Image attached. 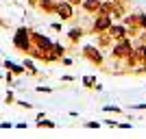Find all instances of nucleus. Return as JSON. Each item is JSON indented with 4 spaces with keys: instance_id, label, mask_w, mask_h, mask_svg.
Wrapping results in <instances>:
<instances>
[{
    "instance_id": "6e6552de",
    "label": "nucleus",
    "mask_w": 146,
    "mask_h": 139,
    "mask_svg": "<svg viewBox=\"0 0 146 139\" xmlns=\"http://www.w3.org/2000/svg\"><path fill=\"white\" fill-rule=\"evenodd\" d=\"M111 33H113V35H116V37H122V35H124V30H122V28H113V30H111Z\"/></svg>"
},
{
    "instance_id": "f03ea898",
    "label": "nucleus",
    "mask_w": 146,
    "mask_h": 139,
    "mask_svg": "<svg viewBox=\"0 0 146 139\" xmlns=\"http://www.w3.org/2000/svg\"><path fill=\"white\" fill-rule=\"evenodd\" d=\"M57 11H59L61 18H70V15H72V9H70V5H59V7H57Z\"/></svg>"
},
{
    "instance_id": "f257e3e1",
    "label": "nucleus",
    "mask_w": 146,
    "mask_h": 139,
    "mask_svg": "<svg viewBox=\"0 0 146 139\" xmlns=\"http://www.w3.org/2000/svg\"><path fill=\"white\" fill-rule=\"evenodd\" d=\"M13 42H15V46H18L20 50H26L29 48V30L20 28L18 33H15V39H13Z\"/></svg>"
},
{
    "instance_id": "0eeeda50",
    "label": "nucleus",
    "mask_w": 146,
    "mask_h": 139,
    "mask_svg": "<svg viewBox=\"0 0 146 139\" xmlns=\"http://www.w3.org/2000/svg\"><path fill=\"white\" fill-rule=\"evenodd\" d=\"M85 52H87V55L92 57V59H96V61H100V55H98V52H94V50H92V48H85Z\"/></svg>"
},
{
    "instance_id": "9d476101",
    "label": "nucleus",
    "mask_w": 146,
    "mask_h": 139,
    "mask_svg": "<svg viewBox=\"0 0 146 139\" xmlns=\"http://www.w3.org/2000/svg\"><path fill=\"white\" fill-rule=\"evenodd\" d=\"M144 26H146V18H144Z\"/></svg>"
},
{
    "instance_id": "39448f33",
    "label": "nucleus",
    "mask_w": 146,
    "mask_h": 139,
    "mask_svg": "<svg viewBox=\"0 0 146 139\" xmlns=\"http://www.w3.org/2000/svg\"><path fill=\"white\" fill-rule=\"evenodd\" d=\"M107 26H109V18H100L96 22V28H107Z\"/></svg>"
},
{
    "instance_id": "423d86ee",
    "label": "nucleus",
    "mask_w": 146,
    "mask_h": 139,
    "mask_svg": "<svg viewBox=\"0 0 146 139\" xmlns=\"http://www.w3.org/2000/svg\"><path fill=\"white\" fill-rule=\"evenodd\" d=\"M5 65L9 67V70H11V72H15V74H22V67H20V65H15V63H9V61H7Z\"/></svg>"
},
{
    "instance_id": "20e7f679",
    "label": "nucleus",
    "mask_w": 146,
    "mask_h": 139,
    "mask_svg": "<svg viewBox=\"0 0 146 139\" xmlns=\"http://www.w3.org/2000/svg\"><path fill=\"white\" fill-rule=\"evenodd\" d=\"M85 7L90 9V11H96V9H100V2H98V0H87Z\"/></svg>"
},
{
    "instance_id": "7ed1b4c3",
    "label": "nucleus",
    "mask_w": 146,
    "mask_h": 139,
    "mask_svg": "<svg viewBox=\"0 0 146 139\" xmlns=\"http://www.w3.org/2000/svg\"><path fill=\"white\" fill-rule=\"evenodd\" d=\"M116 55H131V48H129V43H120V46H118L116 48Z\"/></svg>"
},
{
    "instance_id": "1a4fd4ad",
    "label": "nucleus",
    "mask_w": 146,
    "mask_h": 139,
    "mask_svg": "<svg viewBox=\"0 0 146 139\" xmlns=\"http://www.w3.org/2000/svg\"><path fill=\"white\" fill-rule=\"evenodd\" d=\"M70 2H74V5H76V2H81V0H70Z\"/></svg>"
}]
</instances>
